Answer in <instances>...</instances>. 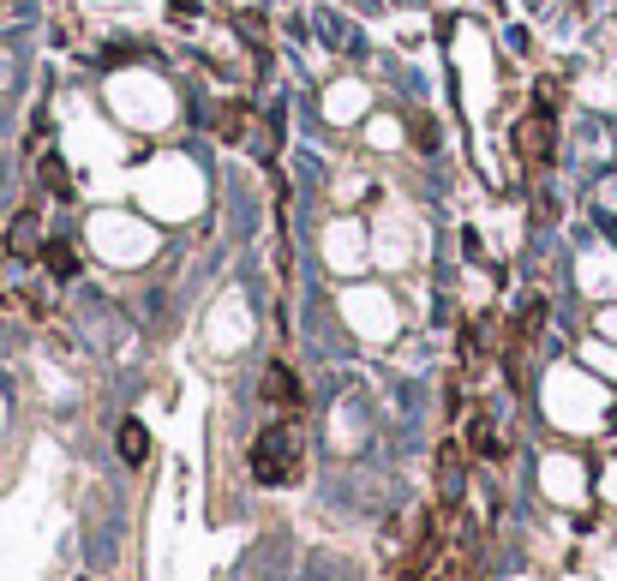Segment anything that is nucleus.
<instances>
[{
  "label": "nucleus",
  "instance_id": "nucleus-5",
  "mask_svg": "<svg viewBox=\"0 0 617 581\" xmlns=\"http://www.w3.org/2000/svg\"><path fill=\"white\" fill-rule=\"evenodd\" d=\"M120 462H132V468L150 462V432H144V420H120Z\"/></svg>",
  "mask_w": 617,
  "mask_h": 581
},
{
  "label": "nucleus",
  "instance_id": "nucleus-2",
  "mask_svg": "<svg viewBox=\"0 0 617 581\" xmlns=\"http://www.w3.org/2000/svg\"><path fill=\"white\" fill-rule=\"evenodd\" d=\"M552 138H558V108H540V102H534V114L516 126L522 162H528V168H546V162H552Z\"/></svg>",
  "mask_w": 617,
  "mask_h": 581
},
{
  "label": "nucleus",
  "instance_id": "nucleus-9",
  "mask_svg": "<svg viewBox=\"0 0 617 581\" xmlns=\"http://www.w3.org/2000/svg\"><path fill=\"white\" fill-rule=\"evenodd\" d=\"M240 120H246V108L228 102V108H222V138H240Z\"/></svg>",
  "mask_w": 617,
  "mask_h": 581
},
{
  "label": "nucleus",
  "instance_id": "nucleus-6",
  "mask_svg": "<svg viewBox=\"0 0 617 581\" xmlns=\"http://www.w3.org/2000/svg\"><path fill=\"white\" fill-rule=\"evenodd\" d=\"M468 456H504V444H498L486 414H474V426H468Z\"/></svg>",
  "mask_w": 617,
  "mask_h": 581
},
{
  "label": "nucleus",
  "instance_id": "nucleus-7",
  "mask_svg": "<svg viewBox=\"0 0 617 581\" xmlns=\"http://www.w3.org/2000/svg\"><path fill=\"white\" fill-rule=\"evenodd\" d=\"M48 270L66 282V276H78V252L66 246V240H48Z\"/></svg>",
  "mask_w": 617,
  "mask_h": 581
},
{
  "label": "nucleus",
  "instance_id": "nucleus-4",
  "mask_svg": "<svg viewBox=\"0 0 617 581\" xmlns=\"http://www.w3.org/2000/svg\"><path fill=\"white\" fill-rule=\"evenodd\" d=\"M0 246H6V258H36V252L48 246V240H42V216H36V204H24V210L6 222V240H0Z\"/></svg>",
  "mask_w": 617,
  "mask_h": 581
},
{
  "label": "nucleus",
  "instance_id": "nucleus-3",
  "mask_svg": "<svg viewBox=\"0 0 617 581\" xmlns=\"http://www.w3.org/2000/svg\"><path fill=\"white\" fill-rule=\"evenodd\" d=\"M264 402H270L282 420H300V408H306V390H300V378H294L282 360L264 366Z\"/></svg>",
  "mask_w": 617,
  "mask_h": 581
},
{
  "label": "nucleus",
  "instance_id": "nucleus-8",
  "mask_svg": "<svg viewBox=\"0 0 617 581\" xmlns=\"http://www.w3.org/2000/svg\"><path fill=\"white\" fill-rule=\"evenodd\" d=\"M42 180H48V186H54V192H60V198H72V180H66V168H60V162H54V156H48V162H42Z\"/></svg>",
  "mask_w": 617,
  "mask_h": 581
},
{
  "label": "nucleus",
  "instance_id": "nucleus-1",
  "mask_svg": "<svg viewBox=\"0 0 617 581\" xmlns=\"http://www.w3.org/2000/svg\"><path fill=\"white\" fill-rule=\"evenodd\" d=\"M252 480L258 486H288V480H300V468H306V450H300V432H294V420H276V426H264L258 438H252Z\"/></svg>",
  "mask_w": 617,
  "mask_h": 581
}]
</instances>
